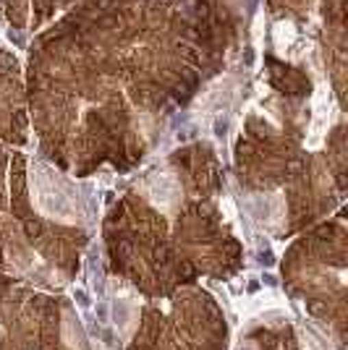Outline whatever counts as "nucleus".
<instances>
[{
	"label": "nucleus",
	"instance_id": "1",
	"mask_svg": "<svg viewBox=\"0 0 348 350\" xmlns=\"http://www.w3.org/2000/svg\"><path fill=\"white\" fill-rule=\"evenodd\" d=\"M273 40H275V47L280 53H286L290 44L296 42V27L290 21H277L275 29H273Z\"/></svg>",
	"mask_w": 348,
	"mask_h": 350
}]
</instances>
